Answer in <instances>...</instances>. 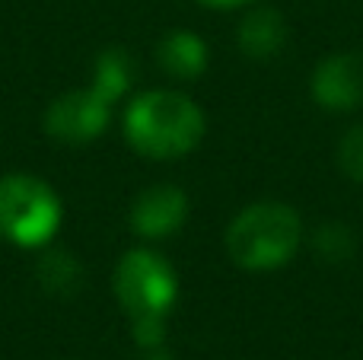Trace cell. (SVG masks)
Segmentation results:
<instances>
[{
    "mask_svg": "<svg viewBox=\"0 0 363 360\" xmlns=\"http://www.w3.org/2000/svg\"><path fill=\"white\" fill-rule=\"evenodd\" d=\"M134 80V64L121 48H106L96 57L93 86L64 93L45 112V131L64 144L96 140L108 125L112 106L128 93Z\"/></svg>",
    "mask_w": 363,
    "mask_h": 360,
    "instance_id": "obj_1",
    "label": "cell"
},
{
    "mask_svg": "<svg viewBox=\"0 0 363 360\" xmlns=\"http://www.w3.org/2000/svg\"><path fill=\"white\" fill-rule=\"evenodd\" d=\"M115 297L131 319L134 342L157 348L166 338V316L179 300V278L163 255L131 249L115 268Z\"/></svg>",
    "mask_w": 363,
    "mask_h": 360,
    "instance_id": "obj_2",
    "label": "cell"
},
{
    "mask_svg": "<svg viewBox=\"0 0 363 360\" xmlns=\"http://www.w3.org/2000/svg\"><path fill=\"white\" fill-rule=\"evenodd\" d=\"M125 137L147 159H179L204 137V115L176 89H150L131 99Z\"/></svg>",
    "mask_w": 363,
    "mask_h": 360,
    "instance_id": "obj_3",
    "label": "cell"
},
{
    "mask_svg": "<svg viewBox=\"0 0 363 360\" xmlns=\"http://www.w3.org/2000/svg\"><path fill=\"white\" fill-rule=\"evenodd\" d=\"M303 242V223L290 204L258 201L239 210L226 230V252L249 271H274L287 265Z\"/></svg>",
    "mask_w": 363,
    "mask_h": 360,
    "instance_id": "obj_4",
    "label": "cell"
},
{
    "mask_svg": "<svg viewBox=\"0 0 363 360\" xmlns=\"http://www.w3.org/2000/svg\"><path fill=\"white\" fill-rule=\"evenodd\" d=\"M61 227V198L45 179L13 172L0 179V236L23 249L48 246Z\"/></svg>",
    "mask_w": 363,
    "mask_h": 360,
    "instance_id": "obj_5",
    "label": "cell"
},
{
    "mask_svg": "<svg viewBox=\"0 0 363 360\" xmlns=\"http://www.w3.org/2000/svg\"><path fill=\"white\" fill-rule=\"evenodd\" d=\"M313 96L328 112H351L363 102V57L328 55L313 74Z\"/></svg>",
    "mask_w": 363,
    "mask_h": 360,
    "instance_id": "obj_6",
    "label": "cell"
},
{
    "mask_svg": "<svg viewBox=\"0 0 363 360\" xmlns=\"http://www.w3.org/2000/svg\"><path fill=\"white\" fill-rule=\"evenodd\" d=\"M188 195L176 185H153L140 191L131 208V227L144 240H166L185 223Z\"/></svg>",
    "mask_w": 363,
    "mask_h": 360,
    "instance_id": "obj_7",
    "label": "cell"
},
{
    "mask_svg": "<svg viewBox=\"0 0 363 360\" xmlns=\"http://www.w3.org/2000/svg\"><path fill=\"white\" fill-rule=\"evenodd\" d=\"M287 42V23L271 6H255L249 16L239 23V48L255 61H268Z\"/></svg>",
    "mask_w": 363,
    "mask_h": 360,
    "instance_id": "obj_8",
    "label": "cell"
},
{
    "mask_svg": "<svg viewBox=\"0 0 363 360\" xmlns=\"http://www.w3.org/2000/svg\"><path fill=\"white\" fill-rule=\"evenodd\" d=\"M157 57L166 74L191 80V77H198L201 70L207 67V45H204V38L194 35V32L179 29V32H169V35L160 42Z\"/></svg>",
    "mask_w": 363,
    "mask_h": 360,
    "instance_id": "obj_9",
    "label": "cell"
},
{
    "mask_svg": "<svg viewBox=\"0 0 363 360\" xmlns=\"http://www.w3.org/2000/svg\"><path fill=\"white\" fill-rule=\"evenodd\" d=\"M38 281L51 293H77L83 287V268L67 249H51L38 261Z\"/></svg>",
    "mask_w": 363,
    "mask_h": 360,
    "instance_id": "obj_10",
    "label": "cell"
},
{
    "mask_svg": "<svg viewBox=\"0 0 363 360\" xmlns=\"http://www.w3.org/2000/svg\"><path fill=\"white\" fill-rule=\"evenodd\" d=\"M315 252L325 261H345L354 252V236L347 227L341 223H325V227L315 230Z\"/></svg>",
    "mask_w": 363,
    "mask_h": 360,
    "instance_id": "obj_11",
    "label": "cell"
},
{
    "mask_svg": "<svg viewBox=\"0 0 363 360\" xmlns=\"http://www.w3.org/2000/svg\"><path fill=\"white\" fill-rule=\"evenodd\" d=\"M338 163L354 182H363V125L351 128V131L341 137Z\"/></svg>",
    "mask_w": 363,
    "mask_h": 360,
    "instance_id": "obj_12",
    "label": "cell"
},
{
    "mask_svg": "<svg viewBox=\"0 0 363 360\" xmlns=\"http://www.w3.org/2000/svg\"><path fill=\"white\" fill-rule=\"evenodd\" d=\"M198 4L211 6V10H233V6H245L252 0H198Z\"/></svg>",
    "mask_w": 363,
    "mask_h": 360,
    "instance_id": "obj_13",
    "label": "cell"
},
{
    "mask_svg": "<svg viewBox=\"0 0 363 360\" xmlns=\"http://www.w3.org/2000/svg\"><path fill=\"white\" fill-rule=\"evenodd\" d=\"M138 360H172V357H169V351H166L163 344H157V348H140Z\"/></svg>",
    "mask_w": 363,
    "mask_h": 360,
    "instance_id": "obj_14",
    "label": "cell"
}]
</instances>
